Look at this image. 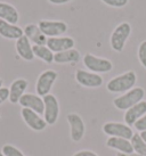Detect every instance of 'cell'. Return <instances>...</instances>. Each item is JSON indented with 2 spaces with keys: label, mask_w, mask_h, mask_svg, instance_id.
<instances>
[{
  "label": "cell",
  "mask_w": 146,
  "mask_h": 156,
  "mask_svg": "<svg viewBox=\"0 0 146 156\" xmlns=\"http://www.w3.org/2000/svg\"><path fill=\"white\" fill-rule=\"evenodd\" d=\"M137 75L133 71H128L123 74L111 79L106 84V89L112 94H123L135 88Z\"/></svg>",
  "instance_id": "cell-1"
},
{
  "label": "cell",
  "mask_w": 146,
  "mask_h": 156,
  "mask_svg": "<svg viewBox=\"0 0 146 156\" xmlns=\"http://www.w3.org/2000/svg\"><path fill=\"white\" fill-rule=\"evenodd\" d=\"M145 96V90L141 87H135L131 90L125 92L123 95L114 98L113 104L120 111H127L130 107L135 106L139 101H142Z\"/></svg>",
  "instance_id": "cell-2"
},
{
  "label": "cell",
  "mask_w": 146,
  "mask_h": 156,
  "mask_svg": "<svg viewBox=\"0 0 146 156\" xmlns=\"http://www.w3.org/2000/svg\"><path fill=\"white\" fill-rule=\"evenodd\" d=\"M131 34V25L128 22H122L113 30L110 38L111 48L116 52H121L126 46L127 40Z\"/></svg>",
  "instance_id": "cell-3"
},
{
  "label": "cell",
  "mask_w": 146,
  "mask_h": 156,
  "mask_svg": "<svg viewBox=\"0 0 146 156\" xmlns=\"http://www.w3.org/2000/svg\"><path fill=\"white\" fill-rule=\"evenodd\" d=\"M82 62H83V65L93 73H108L113 69V64H112L111 61H108L106 58L95 56L90 52H88L83 56Z\"/></svg>",
  "instance_id": "cell-4"
},
{
  "label": "cell",
  "mask_w": 146,
  "mask_h": 156,
  "mask_svg": "<svg viewBox=\"0 0 146 156\" xmlns=\"http://www.w3.org/2000/svg\"><path fill=\"white\" fill-rule=\"evenodd\" d=\"M57 76H58L57 72L53 71V69H47L40 74L38 80H37V83H35L37 95L40 97H45V96L49 95V92L53 88V84L55 83Z\"/></svg>",
  "instance_id": "cell-5"
},
{
  "label": "cell",
  "mask_w": 146,
  "mask_h": 156,
  "mask_svg": "<svg viewBox=\"0 0 146 156\" xmlns=\"http://www.w3.org/2000/svg\"><path fill=\"white\" fill-rule=\"evenodd\" d=\"M45 103V112H43V119L48 126H54L60 115V104L58 100L54 95H47L42 97Z\"/></svg>",
  "instance_id": "cell-6"
},
{
  "label": "cell",
  "mask_w": 146,
  "mask_h": 156,
  "mask_svg": "<svg viewBox=\"0 0 146 156\" xmlns=\"http://www.w3.org/2000/svg\"><path fill=\"white\" fill-rule=\"evenodd\" d=\"M39 29L43 34L48 38L62 37L68 31V24L63 21H49V20H41L38 23Z\"/></svg>",
  "instance_id": "cell-7"
},
{
  "label": "cell",
  "mask_w": 146,
  "mask_h": 156,
  "mask_svg": "<svg viewBox=\"0 0 146 156\" xmlns=\"http://www.w3.org/2000/svg\"><path fill=\"white\" fill-rule=\"evenodd\" d=\"M75 80L77 82L86 88H98L103 84V78L100 74L93 73L90 71L85 69H77L75 72Z\"/></svg>",
  "instance_id": "cell-8"
},
{
  "label": "cell",
  "mask_w": 146,
  "mask_h": 156,
  "mask_svg": "<svg viewBox=\"0 0 146 156\" xmlns=\"http://www.w3.org/2000/svg\"><path fill=\"white\" fill-rule=\"evenodd\" d=\"M104 133L110 137H118V138L131 139L133 132L131 128L125 123H118V122H108L103 126Z\"/></svg>",
  "instance_id": "cell-9"
},
{
  "label": "cell",
  "mask_w": 146,
  "mask_h": 156,
  "mask_svg": "<svg viewBox=\"0 0 146 156\" xmlns=\"http://www.w3.org/2000/svg\"><path fill=\"white\" fill-rule=\"evenodd\" d=\"M66 120L70 124V130H71V139L73 141H80L86 132V126L82 117L79 114L75 113H70L66 116Z\"/></svg>",
  "instance_id": "cell-10"
},
{
  "label": "cell",
  "mask_w": 146,
  "mask_h": 156,
  "mask_svg": "<svg viewBox=\"0 0 146 156\" xmlns=\"http://www.w3.org/2000/svg\"><path fill=\"white\" fill-rule=\"evenodd\" d=\"M21 115L23 117L24 122L26 123V126L31 128L35 131H42L46 129V126H48L45 119L39 115L38 113L33 112L32 109L29 108H22Z\"/></svg>",
  "instance_id": "cell-11"
},
{
  "label": "cell",
  "mask_w": 146,
  "mask_h": 156,
  "mask_svg": "<svg viewBox=\"0 0 146 156\" xmlns=\"http://www.w3.org/2000/svg\"><path fill=\"white\" fill-rule=\"evenodd\" d=\"M18 104L22 106V108L32 109L33 112L38 113L39 115L43 114V112H45L43 99L40 96L35 95V94H24L21 97Z\"/></svg>",
  "instance_id": "cell-12"
},
{
  "label": "cell",
  "mask_w": 146,
  "mask_h": 156,
  "mask_svg": "<svg viewBox=\"0 0 146 156\" xmlns=\"http://www.w3.org/2000/svg\"><path fill=\"white\" fill-rule=\"evenodd\" d=\"M74 44L75 42L71 37H55V38H48L46 46L54 54H57L72 49L74 48Z\"/></svg>",
  "instance_id": "cell-13"
},
{
  "label": "cell",
  "mask_w": 146,
  "mask_h": 156,
  "mask_svg": "<svg viewBox=\"0 0 146 156\" xmlns=\"http://www.w3.org/2000/svg\"><path fill=\"white\" fill-rule=\"evenodd\" d=\"M146 114V101L142 100L135 106L127 109L125 113V122L129 126H133L136 122Z\"/></svg>",
  "instance_id": "cell-14"
},
{
  "label": "cell",
  "mask_w": 146,
  "mask_h": 156,
  "mask_svg": "<svg viewBox=\"0 0 146 156\" xmlns=\"http://www.w3.org/2000/svg\"><path fill=\"white\" fill-rule=\"evenodd\" d=\"M23 31H24V35L30 40V42H33V44H37V46H46L48 38L41 32L38 25L27 24Z\"/></svg>",
  "instance_id": "cell-15"
},
{
  "label": "cell",
  "mask_w": 146,
  "mask_h": 156,
  "mask_svg": "<svg viewBox=\"0 0 146 156\" xmlns=\"http://www.w3.org/2000/svg\"><path fill=\"white\" fill-rule=\"evenodd\" d=\"M29 82L25 79H16L9 87V101L13 104H17L21 97L24 95Z\"/></svg>",
  "instance_id": "cell-16"
},
{
  "label": "cell",
  "mask_w": 146,
  "mask_h": 156,
  "mask_svg": "<svg viewBox=\"0 0 146 156\" xmlns=\"http://www.w3.org/2000/svg\"><path fill=\"white\" fill-rule=\"evenodd\" d=\"M0 35L5 39L17 40L24 35V31L20 26L0 20Z\"/></svg>",
  "instance_id": "cell-17"
},
{
  "label": "cell",
  "mask_w": 146,
  "mask_h": 156,
  "mask_svg": "<svg viewBox=\"0 0 146 156\" xmlns=\"http://www.w3.org/2000/svg\"><path fill=\"white\" fill-rule=\"evenodd\" d=\"M16 51H17L18 56L23 58L24 61L31 62L33 61L35 58V54H33V50H32V46H31L30 40L26 38L25 35L21 37L20 39L16 40Z\"/></svg>",
  "instance_id": "cell-18"
},
{
  "label": "cell",
  "mask_w": 146,
  "mask_h": 156,
  "mask_svg": "<svg viewBox=\"0 0 146 156\" xmlns=\"http://www.w3.org/2000/svg\"><path fill=\"white\" fill-rule=\"evenodd\" d=\"M106 146L111 149L118 151V153L123 154H131L133 153V148L131 146L130 140L125 138H118V137H110L106 140Z\"/></svg>",
  "instance_id": "cell-19"
},
{
  "label": "cell",
  "mask_w": 146,
  "mask_h": 156,
  "mask_svg": "<svg viewBox=\"0 0 146 156\" xmlns=\"http://www.w3.org/2000/svg\"><path fill=\"white\" fill-rule=\"evenodd\" d=\"M0 20L16 25V23L20 20L17 9L15 8L13 5L0 1Z\"/></svg>",
  "instance_id": "cell-20"
},
{
  "label": "cell",
  "mask_w": 146,
  "mask_h": 156,
  "mask_svg": "<svg viewBox=\"0 0 146 156\" xmlns=\"http://www.w3.org/2000/svg\"><path fill=\"white\" fill-rule=\"evenodd\" d=\"M81 59V55L77 49H69L62 52H57L54 55V62L57 64H69V63H78Z\"/></svg>",
  "instance_id": "cell-21"
},
{
  "label": "cell",
  "mask_w": 146,
  "mask_h": 156,
  "mask_svg": "<svg viewBox=\"0 0 146 156\" xmlns=\"http://www.w3.org/2000/svg\"><path fill=\"white\" fill-rule=\"evenodd\" d=\"M32 50L35 54V57H38L41 61H43L47 64H52L54 62V52L47 47V46H37L33 44L32 46Z\"/></svg>",
  "instance_id": "cell-22"
},
{
  "label": "cell",
  "mask_w": 146,
  "mask_h": 156,
  "mask_svg": "<svg viewBox=\"0 0 146 156\" xmlns=\"http://www.w3.org/2000/svg\"><path fill=\"white\" fill-rule=\"evenodd\" d=\"M130 143L133 148V153H136L138 155L146 156V144L141 137V134L133 133V138L130 139Z\"/></svg>",
  "instance_id": "cell-23"
},
{
  "label": "cell",
  "mask_w": 146,
  "mask_h": 156,
  "mask_svg": "<svg viewBox=\"0 0 146 156\" xmlns=\"http://www.w3.org/2000/svg\"><path fill=\"white\" fill-rule=\"evenodd\" d=\"M137 57H138V61L142 64L143 67L146 69V40H144L139 44L137 50Z\"/></svg>",
  "instance_id": "cell-24"
},
{
  "label": "cell",
  "mask_w": 146,
  "mask_h": 156,
  "mask_svg": "<svg viewBox=\"0 0 146 156\" xmlns=\"http://www.w3.org/2000/svg\"><path fill=\"white\" fill-rule=\"evenodd\" d=\"M1 153L5 156H24V154L18 148L14 147L12 145H5L1 149Z\"/></svg>",
  "instance_id": "cell-25"
},
{
  "label": "cell",
  "mask_w": 146,
  "mask_h": 156,
  "mask_svg": "<svg viewBox=\"0 0 146 156\" xmlns=\"http://www.w3.org/2000/svg\"><path fill=\"white\" fill-rule=\"evenodd\" d=\"M100 1L113 8H122L129 2V0H100Z\"/></svg>",
  "instance_id": "cell-26"
},
{
  "label": "cell",
  "mask_w": 146,
  "mask_h": 156,
  "mask_svg": "<svg viewBox=\"0 0 146 156\" xmlns=\"http://www.w3.org/2000/svg\"><path fill=\"white\" fill-rule=\"evenodd\" d=\"M133 126H135V129L137 131H139V132L146 131V114L143 117H141V119L133 124Z\"/></svg>",
  "instance_id": "cell-27"
},
{
  "label": "cell",
  "mask_w": 146,
  "mask_h": 156,
  "mask_svg": "<svg viewBox=\"0 0 146 156\" xmlns=\"http://www.w3.org/2000/svg\"><path fill=\"white\" fill-rule=\"evenodd\" d=\"M9 98V89L6 87L0 88V105L5 103Z\"/></svg>",
  "instance_id": "cell-28"
},
{
  "label": "cell",
  "mask_w": 146,
  "mask_h": 156,
  "mask_svg": "<svg viewBox=\"0 0 146 156\" xmlns=\"http://www.w3.org/2000/svg\"><path fill=\"white\" fill-rule=\"evenodd\" d=\"M73 156H98L96 153L91 152V151H80V152H77Z\"/></svg>",
  "instance_id": "cell-29"
},
{
  "label": "cell",
  "mask_w": 146,
  "mask_h": 156,
  "mask_svg": "<svg viewBox=\"0 0 146 156\" xmlns=\"http://www.w3.org/2000/svg\"><path fill=\"white\" fill-rule=\"evenodd\" d=\"M48 1L53 5H64L70 2V1H72V0H48Z\"/></svg>",
  "instance_id": "cell-30"
},
{
  "label": "cell",
  "mask_w": 146,
  "mask_h": 156,
  "mask_svg": "<svg viewBox=\"0 0 146 156\" xmlns=\"http://www.w3.org/2000/svg\"><path fill=\"white\" fill-rule=\"evenodd\" d=\"M116 156H142V155H138L136 153H131V154H123V153H118Z\"/></svg>",
  "instance_id": "cell-31"
},
{
  "label": "cell",
  "mask_w": 146,
  "mask_h": 156,
  "mask_svg": "<svg viewBox=\"0 0 146 156\" xmlns=\"http://www.w3.org/2000/svg\"><path fill=\"white\" fill-rule=\"evenodd\" d=\"M141 137H142L143 138V140H144V141H145V144H146V131H143V132H141Z\"/></svg>",
  "instance_id": "cell-32"
},
{
  "label": "cell",
  "mask_w": 146,
  "mask_h": 156,
  "mask_svg": "<svg viewBox=\"0 0 146 156\" xmlns=\"http://www.w3.org/2000/svg\"><path fill=\"white\" fill-rule=\"evenodd\" d=\"M2 83H4V82H2V80L0 79V88H2Z\"/></svg>",
  "instance_id": "cell-33"
},
{
  "label": "cell",
  "mask_w": 146,
  "mask_h": 156,
  "mask_svg": "<svg viewBox=\"0 0 146 156\" xmlns=\"http://www.w3.org/2000/svg\"><path fill=\"white\" fill-rule=\"evenodd\" d=\"M0 156H5V155H4V154H2L1 152H0Z\"/></svg>",
  "instance_id": "cell-34"
}]
</instances>
